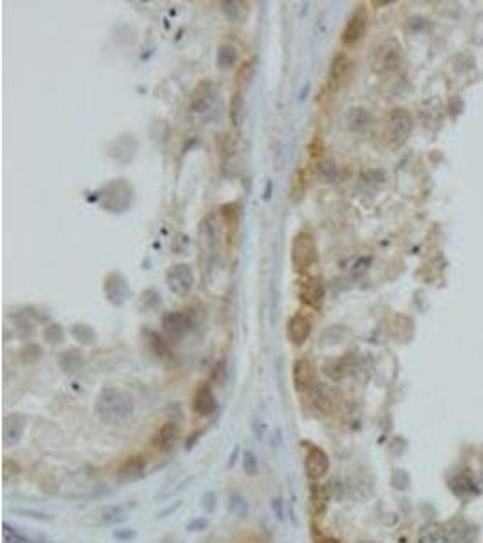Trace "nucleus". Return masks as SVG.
<instances>
[{
	"label": "nucleus",
	"instance_id": "nucleus-1",
	"mask_svg": "<svg viewBox=\"0 0 483 543\" xmlns=\"http://www.w3.org/2000/svg\"><path fill=\"white\" fill-rule=\"evenodd\" d=\"M94 411L98 419L105 424L125 422L134 411V400L127 391L118 388H103L96 397Z\"/></svg>",
	"mask_w": 483,
	"mask_h": 543
},
{
	"label": "nucleus",
	"instance_id": "nucleus-2",
	"mask_svg": "<svg viewBox=\"0 0 483 543\" xmlns=\"http://www.w3.org/2000/svg\"><path fill=\"white\" fill-rule=\"evenodd\" d=\"M317 243L309 232H299L292 243V264L297 272H306L317 263Z\"/></svg>",
	"mask_w": 483,
	"mask_h": 543
},
{
	"label": "nucleus",
	"instance_id": "nucleus-3",
	"mask_svg": "<svg viewBox=\"0 0 483 543\" xmlns=\"http://www.w3.org/2000/svg\"><path fill=\"white\" fill-rule=\"evenodd\" d=\"M413 122L409 113L404 109H394L386 120V129H384V136H386L387 143L400 145L406 140L409 132H411Z\"/></svg>",
	"mask_w": 483,
	"mask_h": 543
},
{
	"label": "nucleus",
	"instance_id": "nucleus-4",
	"mask_svg": "<svg viewBox=\"0 0 483 543\" xmlns=\"http://www.w3.org/2000/svg\"><path fill=\"white\" fill-rule=\"evenodd\" d=\"M400 60V46L397 40L389 39L378 44L371 53V68L377 72H386L397 68Z\"/></svg>",
	"mask_w": 483,
	"mask_h": 543
},
{
	"label": "nucleus",
	"instance_id": "nucleus-5",
	"mask_svg": "<svg viewBox=\"0 0 483 543\" xmlns=\"http://www.w3.org/2000/svg\"><path fill=\"white\" fill-rule=\"evenodd\" d=\"M167 285L170 292H174L179 298L188 295V292L194 286V274H192L188 264H176L167 272Z\"/></svg>",
	"mask_w": 483,
	"mask_h": 543
},
{
	"label": "nucleus",
	"instance_id": "nucleus-6",
	"mask_svg": "<svg viewBox=\"0 0 483 543\" xmlns=\"http://www.w3.org/2000/svg\"><path fill=\"white\" fill-rule=\"evenodd\" d=\"M304 467L306 476H308L311 482H318L322 476L326 475L328 469H330V459H328L326 451L321 449L318 446H308Z\"/></svg>",
	"mask_w": 483,
	"mask_h": 543
},
{
	"label": "nucleus",
	"instance_id": "nucleus-7",
	"mask_svg": "<svg viewBox=\"0 0 483 543\" xmlns=\"http://www.w3.org/2000/svg\"><path fill=\"white\" fill-rule=\"evenodd\" d=\"M299 299L309 308L321 310L322 301H324V288H322L321 279H317V277L302 279L301 286H299Z\"/></svg>",
	"mask_w": 483,
	"mask_h": 543
},
{
	"label": "nucleus",
	"instance_id": "nucleus-8",
	"mask_svg": "<svg viewBox=\"0 0 483 543\" xmlns=\"http://www.w3.org/2000/svg\"><path fill=\"white\" fill-rule=\"evenodd\" d=\"M366 24H368V13H366L364 6H361L353 11L349 20L346 22V27L342 31V42L348 46L359 42L366 31Z\"/></svg>",
	"mask_w": 483,
	"mask_h": 543
},
{
	"label": "nucleus",
	"instance_id": "nucleus-9",
	"mask_svg": "<svg viewBox=\"0 0 483 543\" xmlns=\"http://www.w3.org/2000/svg\"><path fill=\"white\" fill-rule=\"evenodd\" d=\"M290 343L295 346H301L308 340L309 333H311V321L306 317L304 314H295L288 321V328H286Z\"/></svg>",
	"mask_w": 483,
	"mask_h": 543
},
{
	"label": "nucleus",
	"instance_id": "nucleus-10",
	"mask_svg": "<svg viewBox=\"0 0 483 543\" xmlns=\"http://www.w3.org/2000/svg\"><path fill=\"white\" fill-rule=\"evenodd\" d=\"M293 382L299 391H306L308 393L311 388L315 386V368L308 359H299L293 364Z\"/></svg>",
	"mask_w": 483,
	"mask_h": 543
},
{
	"label": "nucleus",
	"instance_id": "nucleus-11",
	"mask_svg": "<svg viewBox=\"0 0 483 543\" xmlns=\"http://www.w3.org/2000/svg\"><path fill=\"white\" fill-rule=\"evenodd\" d=\"M145 469H147V462L141 454L131 456L120 466L118 469V480L122 484H129V482H136L145 476Z\"/></svg>",
	"mask_w": 483,
	"mask_h": 543
},
{
	"label": "nucleus",
	"instance_id": "nucleus-12",
	"mask_svg": "<svg viewBox=\"0 0 483 543\" xmlns=\"http://www.w3.org/2000/svg\"><path fill=\"white\" fill-rule=\"evenodd\" d=\"M216 395H214L210 384L203 382L194 395V411L201 416H208L216 411Z\"/></svg>",
	"mask_w": 483,
	"mask_h": 543
},
{
	"label": "nucleus",
	"instance_id": "nucleus-13",
	"mask_svg": "<svg viewBox=\"0 0 483 543\" xmlns=\"http://www.w3.org/2000/svg\"><path fill=\"white\" fill-rule=\"evenodd\" d=\"M191 328V319L187 314H179V312H172L163 317V330L172 340L181 339Z\"/></svg>",
	"mask_w": 483,
	"mask_h": 543
},
{
	"label": "nucleus",
	"instance_id": "nucleus-14",
	"mask_svg": "<svg viewBox=\"0 0 483 543\" xmlns=\"http://www.w3.org/2000/svg\"><path fill=\"white\" fill-rule=\"evenodd\" d=\"M24 428H26V416L22 415H9L4 421V444L6 446H15L18 444L24 435Z\"/></svg>",
	"mask_w": 483,
	"mask_h": 543
},
{
	"label": "nucleus",
	"instance_id": "nucleus-15",
	"mask_svg": "<svg viewBox=\"0 0 483 543\" xmlns=\"http://www.w3.org/2000/svg\"><path fill=\"white\" fill-rule=\"evenodd\" d=\"M179 438V426L176 422H167L160 428L153 438V446L160 451H169Z\"/></svg>",
	"mask_w": 483,
	"mask_h": 543
},
{
	"label": "nucleus",
	"instance_id": "nucleus-16",
	"mask_svg": "<svg viewBox=\"0 0 483 543\" xmlns=\"http://www.w3.org/2000/svg\"><path fill=\"white\" fill-rule=\"evenodd\" d=\"M418 543H451L449 529L444 523H425L418 532Z\"/></svg>",
	"mask_w": 483,
	"mask_h": 543
},
{
	"label": "nucleus",
	"instance_id": "nucleus-17",
	"mask_svg": "<svg viewBox=\"0 0 483 543\" xmlns=\"http://www.w3.org/2000/svg\"><path fill=\"white\" fill-rule=\"evenodd\" d=\"M309 399L315 404L317 409L322 411H331V407L335 404V395L328 386H324L322 382H315V386L308 391Z\"/></svg>",
	"mask_w": 483,
	"mask_h": 543
},
{
	"label": "nucleus",
	"instance_id": "nucleus-18",
	"mask_svg": "<svg viewBox=\"0 0 483 543\" xmlns=\"http://www.w3.org/2000/svg\"><path fill=\"white\" fill-rule=\"evenodd\" d=\"M309 498H311V507H314L315 516H324L331 500V494L326 485L314 482L311 489H309Z\"/></svg>",
	"mask_w": 483,
	"mask_h": 543
},
{
	"label": "nucleus",
	"instance_id": "nucleus-19",
	"mask_svg": "<svg viewBox=\"0 0 483 543\" xmlns=\"http://www.w3.org/2000/svg\"><path fill=\"white\" fill-rule=\"evenodd\" d=\"M349 69H352V62H349L348 56L339 55L333 62H331L330 68V84L333 87H339L342 82H346L349 75Z\"/></svg>",
	"mask_w": 483,
	"mask_h": 543
},
{
	"label": "nucleus",
	"instance_id": "nucleus-20",
	"mask_svg": "<svg viewBox=\"0 0 483 543\" xmlns=\"http://www.w3.org/2000/svg\"><path fill=\"white\" fill-rule=\"evenodd\" d=\"M214 100V85L210 82H205L201 84L198 89L194 91V96H192V109L201 113V110H207V107L212 103Z\"/></svg>",
	"mask_w": 483,
	"mask_h": 543
},
{
	"label": "nucleus",
	"instance_id": "nucleus-21",
	"mask_svg": "<svg viewBox=\"0 0 483 543\" xmlns=\"http://www.w3.org/2000/svg\"><path fill=\"white\" fill-rule=\"evenodd\" d=\"M449 529V542L451 543H469L475 539L476 532L475 529H470L467 523L463 522H454L447 525Z\"/></svg>",
	"mask_w": 483,
	"mask_h": 543
},
{
	"label": "nucleus",
	"instance_id": "nucleus-22",
	"mask_svg": "<svg viewBox=\"0 0 483 543\" xmlns=\"http://www.w3.org/2000/svg\"><path fill=\"white\" fill-rule=\"evenodd\" d=\"M127 520V511L123 509L122 505H107L100 511V522L105 525H116V523H123Z\"/></svg>",
	"mask_w": 483,
	"mask_h": 543
},
{
	"label": "nucleus",
	"instance_id": "nucleus-23",
	"mask_svg": "<svg viewBox=\"0 0 483 543\" xmlns=\"http://www.w3.org/2000/svg\"><path fill=\"white\" fill-rule=\"evenodd\" d=\"M2 536H4V543H49L44 538H30L27 535L9 525V523H4Z\"/></svg>",
	"mask_w": 483,
	"mask_h": 543
},
{
	"label": "nucleus",
	"instance_id": "nucleus-24",
	"mask_svg": "<svg viewBox=\"0 0 483 543\" xmlns=\"http://www.w3.org/2000/svg\"><path fill=\"white\" fill-rule=\"evenodd\" d=\"M228 513L233 514L238 520H245L250 513V507H248V502L239 494V492H233L228 498Z\"/></svg>",
	"mask_w": 483,
	"mask_h": 543
},
{
	"label": "nucleus",
	"instance_id": "nucleus-25",
	"mask_svg": "<svg viewBox=\"0 0 483 543\" xmlns=\"http://www.w3.org/2000/svg\"><path fill=\"white\" fill-rule=\"evenodd\" d=\"M236 58H238V53H236V47L233 46H221L219 53H217V64L221 69H230L236 64Z\"/></svg>",
	"mask_w": 483,
	"mask_h": 543
},
{
	"label": "nucleus",
	"instance_id": "nucleus-26",
	"mask_svg": "<svg viewBox=\"0 0 483 543\" xmlns=\"http://www.w3.org/2000/svg\"><path fill=\"white\" fill-rule=\"evenodd\" d=\"M304 192H306V178H304V172L299 169L295 174H293L292 187H290V194H292L293 201H299L302 196H304Z\"/></svg>",
	"mask_w": 483,
	"mask_h": 543
},
{
	"label": "nucleus",
	"instance_id": "nucleus-27",
	"mask_svg": "<svg viewBox=\"0 0 483 543\" xmlns=\"http://www.w3.org/2000/svg\"><path fill=\"white\" fill-rule=\"evenodd\" d=\"M243 469H245L246 475H250V476L257 475L259 462H257V456H255L252 451H246V453L243 454Z\"/></svg>",
	"mask_w": 483,
	"mask_h": 543
},
{
	"label": "nucleus",
	"instance_id": "nucleus-28",
	"mask_svg": "<svg viewBox=\"0 0 483 543\" xmlns=\"http://www.w3.org/2000/svg\"><path fill=\"white\" fill-rule=\"evenodd\" d=\"M243 115V98L241 94L236 93V96L232 98V103H230V118H232L233 125H238L239 120Z\"/></svg>",
	"mask_w": 483,
	"mask_h": 543
},
{
	"label": "nucleus",
	"instance_id": "nucleus-29",
	"mask_svg": "<svg viewBox=\"0 0 483 543\" xmlns=\"http://www.w3.org/2000/svg\"><path fill=\"white\" fill-rule=\"evenodd\" d=\"M207 527H208L207 518H195L194 522L188 523L187 530H191V532H200V530H205Z\"/></svg>",
	"mask_w": 483,
	"mask_h": 543
},
{
	"label": "nucleus",
	"instance_id": "nucleus-30",
	"mask_svg": "<svg viewBox=\"0 0 483 543\" xmlns=\"http://www.w3.org/2000/svg\"><path fill=\"white\" fill-rule=\"evenodd\" d=\"M214 498H216V494H214V492H208V494H205L203 507L207 509V513H212L214 511V504H216V500H214Z\"/></svg>",
	"mask_w": 483,
	"mask_h": 543
},
{
	"label": "nucleus",
	"instance_id": "nucleus-31",
	"mask_svg": "<svg viewBox=\"0 0 483 543\" xmlns=\"http://www.w3.org/2000/svg\"><path fill=\"white\" fill-rule=\"evenodd\" d=\"M112 536H115L116 539H131V538H134L136 532H134V530H131V529H129V530H115V535H112Z\"/></svg>",
	"mask_w": 483,
	"mask_h": 543
},
{
	"label": "nucleus",
	"instance_id": "nucleus-32",
	"mask_svg": "<svg viewBox=\"0 0 483 543\" xmlns=\"http://www.w3.org/2000/svg\"><path fill=\"white\" fill-rule=\"evenodd\" d=\"M361 543H373V542H361Z\"/></svg>",
	"mask_w": 483,
	"mask_h": 543
},
{
	"label": "nucleus",
	"instance_id": "nucleus-33",
	"mask_svg": "<svg viewBox=\"0 0 483 543\" xmlns=\"http://www.w3.org/2000/svg\"><path fill=\"white\" fill-rule=\"evenodd\" d=\"M331 543H337V542H331Z\"/></svg>",
	"mask_w": 483,
	"mask_h": 543
}]
</instances>
